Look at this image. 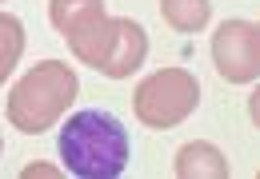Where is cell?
<instances>
[{"mask_svg": "<svg viewBox=\"0 0 260 179\" xmlns=\"http://www.w3.org/2000/svg\"><path fill=\"white\" fill-rule=\"evenodd\" d=\"M80 80L76 72L60 60H40L28 76L16 80V88L8 96V119L16 131L40 136L48 127H56V119L68 112V104L76 100Z\"/></svg>", "mask_w": 260, "mask_h": 179, "instance_id": "cell-2", "label": "cell"}, {"mask_svg": "<svg viewBox=\"0 0 260 179\" xmlns=\"http://www.w3.org/2000/svg\"><path fill=\"white\" fill-rule=\"evenodd\" d=\"M56 148H60L64 167L80 179H116L132 159L128 127L112 112H100V108L68 116Z\"/></svg>", "mask_w": 260, "mask_h": 179, "instance_id": "cell-1", "label": "cell"}, {"mask_svg": "<svg viewBox=\"0 0 260 179\" xmlns=\"http://www.w3.org/2000/svg\"><path fill=\"white\" fill-rule=\"evenodd\" d=\"M212 64L228 84H248L260 76V28L252 20H224L212 32Z\"/></svg>", "mask_w": 260, "mask_h": 179, "instance_id": "cell-4", "label": "cell"}, {"mask_svg": "<svg viewBox=\"0 0 260 179\" xmlns=\"http://www.w3.org/2000/svg\"><path fill=\"white\" fill-rule=\"evenodd\" d=\"M0 151H4V144H0Z\"/></svg>", "mask_w": 260, "mask_h": 179, "instance_id": "cell-11", "label": "cell"}, {"mask_svg": "<svg viewBox=\"0 0 260 179\" xmlns=\"http://www.w3.org/2000/svg\"><path fill=\"white\" fill-rule=\"evenodd\" d=\"M92 12H104V0H48V20H52V28L60 32V36L72 32Z\"/></svg>", "mask_w": 260, "mask_h": 179, "instance_id": "cell-10", "label": "cell"}, {"mask_svg": "<svg viewBox=\"0 0 260 179\" xmlns=\"http://www.w3.org/2000/svg\"><path fill=\"white\" fill-rule=\"evenodd\" d=\"M144 52H148V36H144V28H140L136 20H128V16H120L116 48H112L108 64L100 68V76H108V80H124V76H132V72L144 64Z\"/></svg>", "mask_w": 260, "mask_h": 179, "instance_id": "cell-6", "label": "cell"}, {"mask_svg": "<svg viewBox=\"0 0 260 179\" xmlns=\"http://www.w3.org/2000/svg\"><path fill=\"white\" fill-rule=\"evenodd\" d=\"M160 12L176 32L192 36V32L208 28V20H212V0H160Z\"/></svg>", "mask_w": 260, "mask_h": 179, "instance_id": "cell-8", "label": "cell"}, {"mask_svg": "<svg viewBox=\"0 0 260 179\" xmlns=\"http://www.w3.org/2000/svg\"><path fill=\"white\" fill-rule=\"evenodd\" d=\"M176 175L180 179H224L228 175V159L224 151L208 140H192L176 151Z\"/></svg>", "mask_w": 260, "mask_h": 179, "instance_id": "cell-7", "label": "cell"}, {"mask_svg": "<svg viewBox=\"0 0 260 179\" xmlns=\"http://www.w3.org/2000/svg\"><path fill=\"white\" fill-rule=\"evenodd\" d=\"M196 104H200V80L188 68H160L148 80H140V88L132 96L136 119L152 131H168L184 123L196 112Z\"/></svg>", "mask_w": 260, "mask_h": 179, "instance_id": "cell-3", "label": "cell"}, {"mask_svg": "<svg viewBox=\"0 0 260 179\" xmlns=\"http://www.w3.org/2000/svg\"><path fill=\"white\" fill-rule=\"evenodd\" d=\"M116 36H120V16H108V12H92L72 32H64L72 56L80 60V64H88L92 72H100L108 64L112 48H116Z\"/></svg>", "mask_w": 260, "mask_h": 179, "instance_id": "cell-5", "label": "cell"}, {"mask_svg": "<svg viewBox=\"0 0 260 179\" xmlns=\"http://www.w3.org/2000/svg\"><path fill=\"white\" fill-rule=\"evenodd\" d=\"M20 52H24V24L12 12H0V84L20 64Z\"/></svg>", "mask_w": 260, "mask_h": 179, "instance_id": "cell-9", "label": "cell"}]
</instances>
